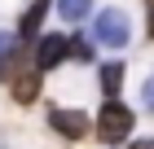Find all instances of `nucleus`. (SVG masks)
<instances>
[{
  "instance_id": "12",
  "label": "nucleus",
  "mask_w": 154,
  "mask_h": 149,
  "mask_svg": "<svg viewBox=\"0 0 154 149\" xmlns=\"http://www.w3.org/2000/svg\"><path fill=\"white\" fill-rule=\"evenodd\" d=\"M145 105H154V75L145 79Z\"/></svg>"
},
{
  "instance_id": "7",
  "label": "nucleus",
  "mask_w": 154,
  "mask_h": 149,
  "mask_svg": "<svg viewBox=\"0 0 154 149\" xmlns=\"http://www.w3.org/2000/svg\"><path fill=\"white\" fill-rule=\"evenodd\" d=\"M119 88H123V61H106V66H101V92L115 101Z\"/></svg>"
},
{
  "instance_id": "5",
  "label": "nucleus",
  "mask_w": 154,
  "mask_h": 149,
  "mask_svg": "<svg viewBox=\"0 0 154 149\" xmlns=\"http://www.w3.org/2000/svg\"><path fill=\"white\" fill-rule=\"evenodd\" d=\"M66 57H71V40H62V35H44V40H40V48H35V66H40V70L62 66Z\"/></svg>"
},
{
  "instance_id": "10",
  "label": "nucleus",
  "mask_w": 154,
  "mask_h": 149,
  "mask_svg": "<svg viewBox=\"0 0 154 149\" xmlns=\"http://www.w3.org/2000/svg\"><path fill=\"white\" fill-rule=\"evenodd\" d=\"M71 57H75V61H93V44L75 35V40H71Z\"/></svg>"
},
{
  "instance_id": "1",
  "label": "nucleus",
  "mask_w": 154,
  "mask_h": 149,
  "mask_svg": "<svg viewBox=\"0 0 154 149\" xmlns=\"http://www.w3.org/2000/svg\"><path fill=\"white\" fill-rule=\"evenodd\" d=\"M128 132H132V110L119 101H106L97 114V136L106 145H119V140H128Z\"/></svg>"
},
{
  "instance_id": "3",
  "label": "nucleus",
  "mask_w": 154,
  "mask_h": 149,
  "mask_svg": "<svg viewBox=\"0 0 154 149\" xmlns=\"http://www.w3.org/2000/svg\"><path fill=\"white\" fill-rule=\"evenodd\" d=\"M13 61H18V66H9V83H13V97H18L22 105H31V101L40 97V66H35V61H26L22 53H18Z\"/></svg>"
},
{
  "instance_id": "4",
  "label": "nucleus",
  "mask_w": 154,
  "mask_h": 149,
  "mask_svg": "<svg viewBox=\"0 0 154 149\" xmlns=\"http://www.w3.org/2000/svg\"><path fill=\"white\" fill-rule=\"evenodd\" d=\"M48 127L66 140H79V136H88V114L84 110H48Z\"/></svg>"
},
{
  "instance_id": "11",
  "label": "nucleus",
  "mask_w": 154,
  "mask_h": 149,
  "mask_svg": "<svg viewBox=\"0 0 154 149\" xmlns=\"http://www.w3.org/2000/svg\"><path fill=\"white\" fill-rule=\"evenodd\" d=\"M145 22H150V35H154V0H145Z\"/></svg>"
},
{
  "instance_id": "8",
  "label": "nucleus",
  "mask_w": 154,
  "mask_h": 149,
  "mask_svg": "<svg viewBox=\"0 0 154 149\" xmlns=\"http://www.w3.org/2000/svg\"><path fill=\"white\" fill-rule=\"evenodd\" d=\"M57 13L66 22H84V18L93 13V0H57Z\"/></svg>"
},
{
  "instance_id": "13",
  "label": "nucleus",
  "mask_w": 154,
  "mask_h": 149,
  "mask_svg": "<svg viewBox=\"0 0 154 149\" xmlns=\"http://www.w3.org/2000/svg\"><path fill=\"white\" fill-rule=\"evenodd\" d=\"M132 149H154V140H137V145H132Z\"/></svg>"
},
{
  "instance_id": "6",
  "label": "nucleus",
  "mask_w": 154,
  "mask_h": 149,
  "mask_svg": "<svg viewBox=\"0 0 154 149\" xmlns=\"http://www.w3.org/2000/svg\"><path fill=\"white\" fill-rule=\"evenodd\" d=\"M44 13H48V0H35V4L22 13V22H18V35H22V40L40 35V22H44Z\"/></svg>"
},
{
  "instance_id": "2",
  "label": "nucleus",
  "mask_w": 154,
  "mask_h": 149,
  "mask_svg": "<svg viewBox=\"0 0 154 149\" xmlns=\"http://www.w3.org/2000/svg\"><path fill=\"white\" fill-rule=\"evenodd\" d=\"M93 40L106 44V48H123V44L132 40L128 13H123V9H101V13H97V26H93Z\"/></svg>"
},
{
  "instance_id": "9",
  "label": "nucleus",
  "mask_w": 154,
  "mask_h": 149,
  "mask_svg": "<svg viewBox=\"0 0 154 149\" xmlns=\"http://www.w3.org/2000/svg\"><path fill=\"white\" fill-rule=\"evenodd\" d=\"M9 57H18V44L9 31H0V75H9Z\"/></svg>"
}]
</instances>
